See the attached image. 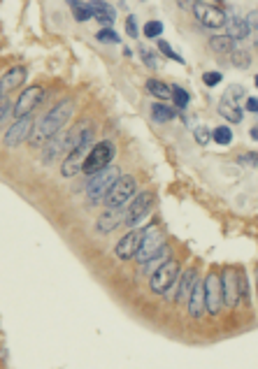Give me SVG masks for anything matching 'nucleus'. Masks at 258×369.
Returning <instances> with one entry per match:
<instances>
[{
  "instance_id": "obj_1",
  "label": "nucleus",
  "mask_w": 258,
  "mask_h": 369,
  "mask_svg": "<svg viewBox=\"0 0 258 369\" xmlns=\"http://www.w3.org/2000/svg\"><path fill=\"white\" fill-rule=\"evenodd\" d=\"M75 114V102L70 100H61L56 107H51L47 114H44L42 119L38 121V126H35V132L30 135V144L38 146L42 144L44 140H49V137H54L56 132H61V128L65 126V123L72 119Z\"/></svg>"
},
{
  "instance_id": "obj_2",
  "label": "nucleus",
  "mask_w": 258,
  "mask_h": 369,
  "mask_svg": "<svg viewBox=\"0 0 258 369\" xmlns=\"http://www.w3.org/2000/svg\"><path fill=\"white\" fill-rule=\"evenodd\" d=\"M119 177H121V172H119V167H114V165H107V167H102V170L93 172V174H88V184H86L88 202H93V204L100 202Z\"/></svg>"
},
{
  "instance_id": "obj_3",
  "label": "nucleus",
  "mask_w": 258,
  "mask_h": 369,
  "mask_svg": "<svg viewBox=\"0 0 258 369\" xmlns=\"http://www.w3.org/2000/svg\"><path fill=\"white\" fill-rule=\"evenodd\" d=\"M221 288H224V304L237 306L239 300H247V279L244 272L235 267L224 269V279H221Z\"/></svg>"
},
{
  "instance_id": "obj_4",
  "label": "nucleus",
  "mask_w": 258,
  "mask_h": 369,
  "mask_svg": "<svg viewBox=\"0 0 258 369\" xmlns=\"http://www.w3.org/2000/svg\"><path fill=\"white\" fill-rule=\"evenodd\" d=\"M177 277H179V262H177L175 258H170L168 262H161V265L154 269V274H151V281H149L151 293H156V295L168 293L177 283Z\"/></svg>"
},
{
  "instance_id": "obj_5",
  "label": "nucleus",
  "mask_w": 258,
  "mask_h": 369,
  "mask_svg": "<svg viewBox=\"0 0 258 369\" xmlns=\"http://www.w3.org/2000/svg\"><path fill=\"white\" fill-rule=\"evenodd\" d=\"M114 153H117V149H114V144H112L109 140L93 144L91 151L86 153V158H84L82 172H86V174H93V172L102 170V167H107L109 163H112Z\"/></svg>"
},
{
  "instance_id": "obj_6",
  "label": "nucleus",
  "mask_w": 258,
  "mask_h": 369,
  "mask_svg": "<svg viewBox=\"0 0 258 369\" xmlns=\"http://www.w3.org/2000/svg\"><path fill=\"white\" fill-rule=\"evenodd\" d=\"M135 177L131 174H121L117 181H114V186L107 190V195H105V202H107V207H123V204L128 202V200L135 195Z\"/></svg>"
},
{
  "instance_id": "obj_7",
  "label": "nucleus",
  "mask_w": 258,
  "mask_h": 369,
  "mask_svg": "<svg viewBox=\"0 0 258 369\" xmlns=\"http://www.w3.org/2000/svg\"><path fill=\"white\" fill-rule=\"evenodd\" d=\"M205 309L210 311V316H219L224 309V288L216 272H210L205 279Z\"/></svg>"
},
{
  "instance_id": "obj_8",
  "label": "nucleus",
  "mask_w": 258,
  "mask_h": 369,
  "mask_svg": "<svg viewBox=\"0 0 258 369\" xmlns=\"http://www.w3.org/2000/svg\"><path fill=\"white\" fill-rule=\"evenodd\" d=\"M163 248H165V235H163V230L156 228V225H149V228L144 230V237H142L137 258H140V262H146L149 258L161 253Z\"/></svg>"
},
{
  "instance_id": "obj_9",
  "label": "nucleus",
  "mask_w": 258,
  "mask_h": 369,
  "mask_svg": "<svg viewBox=\"0 0 258 369\" xmlns=\"http://www.w3.org/2000/svg\"><path fill=\"white\" fill-rule=\"evenodd\" d=\"M151 202H154V195H151L149 190H144V193L135 195V200H133L131 207L126 209V214H123V225H126L128 230L135 228V225L140 223V221L144 219L146 214H149Z\"/></svg>"
},
{
  "instance_id": "obj_10",
  "label": "nucleus",
  "mask_w": 258,
  "mask_h": 369,
  "mask_svg": "<svg viewBox=\"0 0 258 369\" xmlns=\"http://www.w3.org/2000/svg\"><path fill=\"white\" fill-rule=\"evenodd\" d=\"M193 14H195V19L205 26V28H224L226 19H228V16H226L219 7L207 5V3H202V0L193 5Z\"/></svg>"
},
{
  "instance_id": "obj_11",
  "label": "nucleus",
  "mask_w": 258,
  "mask_h": 369,
  "mask_svg": "<svg viewBox=\"0 0 258 369\" xmlns=\"http://www.w3.org/2000/svg\"><path fill=\"white\" fill-rule=\"evenodd\" d=\"M142 237H144V230H137V228L128 230V232L119 239L117 246H114V253H117L119 260H131V258H135L137 251H140Z\"/></svg>"
},
{
  "instance_id": "obj_12",
  "label": "nucleus",
  "mask_w": 258,
  "mask_h": 369,
  "mask_svg": "<svg viewBox=\"0 0 258 369\" xmlns=\"http://www.w3.org/2000/svg\"><path fill=\"white\" fill-rule=\"evenodd\" d=\"M30 132H33V119H30V114H28V116L16 119L10 126V130L5 132V144L10 146V149H16L21 142L28 140Z\"/></svg>"
},
{
  "instance_id": "obj_13",
  "label": "nucleus",
  "mask_w": 258,
  "mask_h": 369,
  "mask_svg": "<svg viewBox=\"0 0 258 369\" xmlns=\"http://www.w3.org/2000/svg\"><path fill=\"white\" fill-rule=\"evenodd\" d=\"M42 98H44V91H42L40 86H30V88H26V91L19 95L16 105H14V116H16V119L28 116V114L40 105V102H42Z\"/></svg>"
},
{
  "instance_id": "obj_14",
  "label": "nucleus",
  "mask_w": 258,
  "mask_h": 369,
  "mask_svg": "<svg viewBox=\"0 0 258 369\" xmlns=\"http://www.w3.org/2000/svg\"><path fill=\"white\" fill-rule=\"evenodd\" d=\"M91 146L93 144H84V146H79V149L68 151L63 165H61V174H63V177H75V174H77V172L82 170L84 158H86V153L91 151Z\"/></svg>"
},
{
  "instance_id": "obj_15",
  "label": "nucleus",
  "mask_w": 258,
  "mask_h": 369,
  "mask_svg": "<svg viewBox=\"0 0 258 369\" xmlns=\"http://www.w3.org/2000/svg\"><path fill=\"white\" fill-rule=\"evenodd\" d=\"M123 214H126L123 207H107L102 211L100 219H98V230H100V232H112V230H117L119 225L123 223Z\"/></svg>"
},
{
  "instance_id": "obj_16",
  "label": "nucleus",
  "mask_w": 258,
  "mask_h": 369,
  "mask_svg": "<svg viewBox=\"0 0 258 369\" xmlns=\"http://www.w3.org/2000/svg\"><path fill=\"white\" fill-rule=\"evenodd\" d=\"M186 304H189L191 318H200V316L205 314V281H195Z\"/></svg>"
},
{
  "instance_id": "obj_17",
  "label": "nucleus",
  "mask_w": 258,
  "mask_h": 369,
  "mask_svg": "<svg viewBox=\"0 0 258 369\" xmlns=\"http://www.w3.org/2000/svg\"><path fill=\"white\" fill-rule=\"evenodd\" d=\"M91 5V14L96 21H100L102 26H112L114 24V16H117V12H114L112 5H107V3H102V0H91L88 3Z\"/></svg>"
},
{
  "instance_id": "obj_18",
  "label": "nucleus",
  "mask_w": 258,
  "mask_h": 369,
  "mask_svg": "<svg viewBox=\"0 0 258 369\" xmlns=\"http://www.w3.org/2000/svg\"><path fill=\"white\" fill-rule=\"evenodd\" d=\"M179 281V293H177V302H189V295L193 290L195 281H198V272L195 267H189L186 272H181V277H177Z\"/></svg>"
},
{
  "instance_id": "obj_19",
  "label": "nucleus",
  "mask_w": 258,
  "mask_h": 369,
  "mask_svg": "<svg viewBox=\"0 0 258 369\" xmlns=\"http://www.w3.org/2000/svg\"><path fill=\"white\" fill-rule=\"evenodd\" d=\"M219 112H221V116H224L226 121H230V123H239L242 121V116H244L239 102L224 100V98H221V102H219Z\"/></svg>"
},
{
  "instance_id": "obj_20",
  "label": "nucleus",
  "mask_w": 258,
  "mask_h": 369,
  "mask_svg": "<svg viewBox=\"0 0 258 369\" xmlns=\"http://www.w3.org/2000/svg\"><path fill=\"white\" fill-rule=\"evenodd\" d=\"M24 82H26V70L16 65V68L7 70V74L0 79V86H3V91H12V88H16L19 84H24Z\"/></svg>"
},
{
  "instance_id": "obj_21",
  "label": "nucleus",
  "mask_w": 258,
  "mask_h": 369,
  "mask_svg": "<svg viewBox=\"0 0 258 369\" xmlns=\"http://www.w3.org/2000/svg\"><path fill=\"white\" fill-rule=\"evenodd\" d=\"M226 26H228V33L233 40H244L249 35V24L239 16H233V19H226Z\"/></svg>"
},
{
  "instance_id": "obj_22",
  "label": "nucleus",
  "mask_w": 258,
  "mask_h": 369,
  "mask_svg": "<svg viewBox=\"0 0 258 369\" xmlns=\"http://www.w3.org/2000/svg\"><path fill=\"white\" fill-rule=\"evenodd\" d=\"M233 42L235 40L230 37V35H214V37H210V47L214 54H230L233 51Z\"/></svg>"
},
{
  "instance_id": "obj_23",
  "label": "nucleus",
  "mask_w": 258,
  "mask_h": 369,
  "mask_svg": "<svg viewBox=\"0 0 258 369\" xmlns=\"http://www.w3.org/2000/svg\"><path fill=\"white\" fill-rule=\"evenodd\" d=\"M146 91H149L154 98H158V100H168V98H172V86L158 82V79H149V82H146Z\"/></svg>"
},
{
  "instance_id": "obj_24",
  "label": "nucleus",
  "mask_w": 258,
  "mask_h": 369,
  "mask_svg": "<svg viewBox=\"0 0 258 369\" xmlns=\"http://www.w3.org/2000/svg\"><path fill=\"white\" fill-rule=\"evenodd\" d=\"M151 114H154V121H158V123L172 121V119L177 116L175 109L168 107V105H161V102H154V105H151Z\"/></svg>"
},
{
  "instance_id": "obj_25",
  "label": "nucleus",
  "mask_w": 258,
  "mask_h": 369,
  "mask_svg": "<svg viewBox=\"0 0 258 369\" xmlns=\"http://www.w3.org/2000/svg\"><path fill=\"white\" fill-rule=\"evenodd\" d=\"M72 12H75V21H79V24H84V21L91 19V5L88 3H82V0H77L72 5Z\"/></svg>"
},
{
  "instance_id": "obj_26",
  "label": "nucleus",
  "mask_w": 258,
  "mask_h": 369,
  "mask_svg": "<svg viewBox=\"0 0 258 369\" xmlns=\"http://www.w3.org/2000/svg\"><path fill=\"white\" fill-rule=\"evenodd\" d=\"M212 140H214L216 144L226 146V144H230V142H233V130H230V128H226V126H219L214 132H212Z\"/></svg>"
},
{
  "instance_id": "obj_27",
  "label": "nucleus",
  "mask_w": 258,
  "mask_h": 369,
  "mask_svg": "<svg viewBox=\"0 0 258 369\" xmlns=\"http://www.w3.org/2000/svg\"><path fill=\"white\" fill-rule=\"evenodd\" d=\"M172 100H175V105L179 109H186V105H189L191 98H189V93H186L181 86H172Z\"/></svg>"
},
{
  "instance_id": "obj_28",
  "label": "nucleus",
  "mask_w": 258,
  "mask_h": 369,
  "mask_svg": "<svg viewBox=\"0 0 258 369\" xmlns=\"http://www.w3.org/2000/svg\"><path fill=\"white\" fill-rule=\"evenodd\" d=\"M96 40H98V42H102V44H117L119 42V35L114 33L112 28H102V30H98Z\"/></svg>"
},
{
  "instance_id": "obj_29",
  "label": "nucleus",
  "mask_w": 258,
  "mask_h": 369,
  "mask_svg": "<svg viewBox=\"0 0 258 369\" xmlns=\"http://www.w3.org/2000/svg\"><path fill=\"white\" fill-rule=\"evenodd\" d=\"M230 54H233V65L235 68L247 70L249 65H251V56H249L247 51H230Z\"/></svg>"
},
{
  "instance_id": "obj_30",
  "label": "nucleus",
  "mask_w": 258,
  "mask_h": 369,
  "mask_svg": "<svg viewBox=\"0 0 258 369\" xmlns=\"http://www.w3.org/2000/svg\"><path fill=\"white\" fill-rule=\"evenodd\" d=\"M158 49H161V51L168 56V59H172V61H177V63H179V65H184V59H181V56L177 54V51L170 47V44L165 42V40H158Z\"/></svg>"
},
{
  "instance_id": "obj_31",
  "label": "nucleus",
  "mask_w": 258,
  "mask_h": 369,
  "mask_svg": "<svg viewBox=\"0 0 258 369\" xmlns=\"http://www.w3.org/2000/svg\"><path fill=\"white\" fill-rule=\"evenodd\" d=\"M242 95H247V91H244L242 86H237V84H233V86H228L226 88V93H224V100H233V102H239V98Z\"/></svg>"
},
{
  "instance_id": "obj_32",
  "label": "nucleus",
  "mask_w": 258,
  "mask_h": 369,
  "mask_svg": "<svg viewBox=\"0 0 258 369\" xmlns=\"http://www.w3.org/2000/svg\"><path fill=\"white\" fill-rule=\"evenodd\" d=\"M161 33H163V24H161V21H146V26H144V35H146V37H158Z\"/></svg>"
},
{
  "instance_id": "obj_33",
  "label": "nucleus",
  "mask_w": 258,
  "mask_h": 369,
  "mask_svg": "<svg viewBox=\"0 0 258 369\" xmlns=\"http://www.w3.org/2000/svg\"><path fill=\"white\" fill-rule=\"evenodd\" d=\"M212 140V132L207 130V128L205 126H198L195 128V142H198L200 146H207V142Z\"/></svg>"
},
{
  "instance_id": "obj_34",
  "label": "nucleus",
  "mask_w": 258,
  "mask_h": 369,
  "mask_svg": "<svg viewBox=\"0 0 258 369\" xmlns=\"http://www.w3.org/2000/svg\"><path fill=\"white\" fill-rule=\"evenodd\" d=\"M140 54H142V61H144V65H149V68H156V59H154V51L146 47H140Z\"/></svg>"
},
{
  "instance_id": "obj_35",
  "label": "nucleus",
  "mask_w": 258,
  "mask_h": 369,
  "mask_svg": "<svg viewBox=\"0 0 258 369\" xmlns=\"http://www.w3.org/2000/svg\"><path fill=\"white\" fill-rule=\"evenodd\" d=\"M202 82L207 84V86H216V84L221 82V72H205L202 74Z\"/></svg>"
},
{
  "instance_id": "obj_36",
  "label": "nucleus",
  "mask_w": 258,
  "mask_h": 369,
  "mask_svg": "<svg viewBox=\"0 0 258 369\" xmlns=\"http://www.w3.org/2000/svg\"><path fill=\"white\" fill-rule=\"evenodd\" d=\"M126 33L131 37H137V24H135V16H128L126 19Z\"/></svg>"
},
{
  "instance_id": "obj_37",
  "label": "nucleus",
  "mask_w": 258,
  "mask_h": 369,
  "mask_svg": "<svg viewBox=\"0 0 258 369\" xmlns=\"http://www.w3.org/2000/svg\"><path fill=\"white\" fill-rule=\"evenodd\" d=\"M247 112H258V98H249L247 100Z\"/></svg>"
},
{
  "instance_id": "obj_38",
  "label": "nucleus",
  "mask_w": 258,
  "mask_h": 369,
  "mask_svg": "<svg viewBox=\"0 0 258 369\" xmlns=\"http://www.w3.org/2000/svg\"><path fill=\"white\" fill-rule=\"evenodd\" d=\"M237 161H239V163H251V165H256V163H258V156H239Z\"/></svg>"
},
{
  "instance_id": "obj_39",
  "label": "nucleus",
  "mask_w": 258,
  "mask_h": 369,
  "mask_svg": "<svg viewBox=\"0 0 258 369\" xmlns=\"http://www.w3.org/2000/svg\"><path fill=\"white\" fill-rule=\"evenodd\" d=\"M7 109H10V105H7V100H0V121L7 116Z\"/></svg>"
},
{
  "instance_id": "obj_40",
  "label": "nucleus",
  "mask_w": 258,
  "mask_h": 369,
  "mask_svg": "<svg viewBox=\"0 0 258 369\" xmlns=\"http://www.w3.org/2000/svg\"><path fill=\"white\" fill-rule=\"evenodd\" d=\"M251 140H258V128H253L251 130Z\"/></svg>"
},
{
  "instance_id": "obj_41",
  "label": "nucleus",
  "mask_w": 258,
  "mask_h": 369,
  "mask_svg": "<svg viewBox=\"0 0 258 369\" xmlns=\"http://www.w3.org/2000/svg\"><path fill=\"white\" fill-rule=\"evenodd\" d=\"M65 3H68V5H70V7H72V5H75V3H77V0H65Z\"/></svg>"
},
{
  "instance_id": "obj_42",
  "label": "nucleus",
  "mask_w": 258,
  "mask_h": 369,
  "mask_svg": "<svg viewBox=\"0 0 258 369\" xmlns=\"http://www.w3.org/2000/svg\"><path fill=\"white\" fill-rule=\"evenodd\" d=\"M256 290H258V267H256Z\"/></svg>"
},
{
  "instance_id": "obj_43",
  "label": "nucleus",
  "mask_w": 258,
  "mask_h": 369,
  "mask_svg": "<svg viewBox=\"0 0 258 369\" xmlns=\"http://www.w3.org/2000/svg\"><path fill=\"white\" fill-rule=\"evenodd\" d=\"M253 84H256V88H258V74H256V79H253Z\"/></svg>"
},
{
  "instance_id": "obj_44",
  "label": "nucleus",
  "mask_w": 258,
  "mask_h": 369,
  "mask_svg": "<svg viewBox=\"0 0 258 369\" xmlns=\"http://www.w3.org/2000/svg\"><path fill=\"white\" fill-rule=\"evenodd\" d=\"M3 93H5V91H3V86H0V95H3Z\"/></svg>"
},
{
  "instance_id": "obj_45",
  "label": "nucleus",
  "mask_w": 258,
  "mask_h": 369,
  "mask_svg": "<svg viewBox=\"0 0 258 369\" xmlns=\"http://www.w3.org/2000/svg\"><path fill=\"white\" fill-rule=\"evenodd\" d=\"M193 3H200V0H193Z\"/></svg>"
}]
</instances>
